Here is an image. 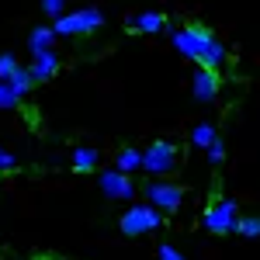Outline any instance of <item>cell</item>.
Segmentation results:
<instances>
[{
  "label": "cell",
  "mask_w": 260,
  "mask_h": 260,
  "mask_svg": "<svg viewBox=\"0 0 260 260\" xmlns=\"http://www.w3.org/2000/svg\"><path fill=\"white\" fill-rule=\"evenodd\" d=\"M219 139V132H215V125H198L194 132H191V142L198 146V149H208L212 142Z\"/></svg>",
  "instance_id": "cell-15"
},
{
  "label": "cell",
  "mask_w": 260,
  "mask_h": 260,
  "mask_svg": "<svg viewBox=\"0 0 260 260\" xmlns=\"http://www.w3.org/2000/svg\"><path fill=\"white\" fill-rule=\"evenodd\" d=\"M115 170H121V174H136V170H142V153L139 149H121L118 156H115Z\"/></svg>",
  "instance_id": "cell-12"
},
{
  "label": "cell",
  "mask_w": 260,
  "mask_h": 260,
  "mask_svg": "<svg viewBox=\"0 0 260 260\" xmlns=\"http://www.w3.org/2000/svg\"><path fill=\"white\" fill-rule=\"evenodd\" d=\"M0 156H4V149H0Z\"/></svg>",
  "instance_id": "cell-22"
},
{
  "label": "cell",
  "mask_w": 260,
  "mask_h": 260,
  "mask_svg": "<svg viewBox=\"0 0 260 260\" xmlns=\"http://www.w3.org/2000/svg\"><path fill=\"white\" fill-rule=\"evenodd\" d=\"M14 70H18V59H14L11 52H4V56H0V80H11Z\"/></svg>",
  "instance_id": "cell-20"
},
{
  "label": "cell",
  "mask_w": 260,
  "mask_h": 260,
  "mask_svg": "<svg viewBox=\"0 0 260 260\" xmlns=\"http://www.w3.org/2000/svg\"><path fill=\"white\" fill-rule=\"evenodd\" d=\"M98 184H101V191H104L108 198H118V201L136 198V184H132L128 174H121V170H104L98 177Z\"/></svg>",
  "instance_id": "cell-7"
},
{
  "label": "cell",
  "mask_w": 260,
  "mask_h": 260,
  "mask_svg": "<svg viewBox=\"0 0 260 260\" xmlns=\"http://www.w3.org/2000/svg\"><path fill=\"white\" fill-rule=\"evenodd\" d=\"M174 49H177L180 56H187V59L201 62L205 70H219L222 62H225V45L222 39H215L208 28H201V24H184V28H174Z\"/></svg>",
  "instance_id": "cell-1"
},
{
  "label": "cell",
  "mask_w": 260,
  "mask_h": 260,
  "mask_svg": "<svg viewBox=\"0 0 260 260\" xmlns=\"http://www.w3.org/2000/svg\"><path fill=\"white\" fill-rule=\"evenodd\" d=\"M101 24H104L101 7H80V11H66L62 18H56L52 31L59 39H83V35H94Z\"/></svg>",
  "instance_id": "cell-2"
},
{
  "label": "cell",
  "mask_w": 260,
  "mask_h": 260,
  "mask_svg": "<svg viewBox=\"0 0 260 260\" xmlns=\"http://www.w3.org/2000/svg\"><path fill=\"white\" fill-rule=\"evenodd\" d=\"M121 233L125 236H142V233H156L163 225V212H156L153 205H132L125 215H121Z\"/></svg>",
  "instance_id": "cell-4"
},
{
  "label": "cell",
  "mask_w": 260,
  "mask_h": 260,
  "mask_svg": "<svg viewBox=\"0 0 260 260\" xmlns=\"http://www.w3.org/2000/svg\"><path fill=\"white\" fill-rule=\"evenodd\" d=\"M146 201L163 212V215H174L180 212V205H184V191H180L177 184H167V180H153L149 187H146Z\"/></svg>",
  "instance_id": "cell-5"
},
{
  "label": "cell",
  "mask_w": 260,
  "mask_h": 260,
  "mask_svg": "<svg viewBox=\"0 0 260 260\" xmlns=\"http://www.w3.org/2000/svg\"><path fill=\"white\" fill-rule=\"evenodd\" d=\"M18 104H21V98L11 90V83L0 80V111H11V108H18Z\"/></svg>",
  "instance_id": "cell-17"
},
{
  "label": "cell",
  "mask_w": 260,
  "mask_h": 260,
  "mask_svg": "<svg viewBox=\"0 0 260 260\" xmlns=\"http://www.w3.org/2000/svg\"><path fill=\"white\" fill-rule=\"evenodd\" d=\"M236 222H240V205L233 198H222V201H215V205H208V212L201 215L205 233H215V236L236 233Z\"/></svg>",
  "instance_id": "cell-3"
},
{
  "label": "cell",
  "mask_w": 260,
  "mask_h": 260,
  "mask_svg": "<svg viewBox=\"0 0 260 260\" xmlns=\"http://www.w3.org/2000/svg\"><path fill=\"white\" fill-rule=\"evenodd\" d=\"M174 163H177V149H174V142H153L149 149H142V170L146 174H156V177H163V174H170L174 170Z\"/></svg>",
  "instance_id": "cell-6"
},
{
  "label": "cell",
  "mask_w": 260,
  "mask_h": 260,
  "mask_svg": "<svg viewBox=\"0 0 260 260\" xmlns=\"http://www.w3.org/2000/svg\"><path fill=\"white\" fill-rule=\"evenodd\" d=\"M191 90H194V101L198 104H212L215 94H219V77H215V70H194V80H191Z\"/></svg>",
  "instance_id": "cell-9"
},
{
  "label": "cell",
  "mask_w": 260,
  "mask_h": 260,
  "mask_svg": "<svg viewBox=\"0 0 260 260\" xmlns=\"http://www.w3.org/2000/svg\"><path fill=\"white\" fill-rule=\"evenodd\" d=\"M70 163H73V170H94V167H98V149H90V146H77L73 156H70Z\"/></svg>",
  "instance_id": "cell-13"
},
{
  "label": "cell",
  "mask_w": 260,
  "mask_h": 260,
  "mask_svg": "<svg viewBox=\"0 0 260 260\" xmlns=\"http://www.w3.org/2000/svg\"><path fill=\"white\" fill-rule=\"evenodd\" d=\"M236 233H240V236H246V240H260V215H246V219L240 215Z\"/></svg>",
  "instance_id": "cell-16"
},
{
  "label": "cell",
  "mask_w": 260,
  "mask_h": 260,
  "mask_svg": "<svg viewBox=\"0 0 260 260\" xmlns=\"http://www.w3.org/2000/svg\"><path fill=\"white\" fill-rule=\"evenodd\" d=\"M125 28L128 31H142V35H156L163 28H170V21L163 11H142V14H128L125 18Z\"/></svg>",
  "instance_id": "cell-8"
},
{
  "label": "cell",
  "mask_w": 260,
  "mask_h": 260,
  "mask_svg": "<svg viewBox=\"0 0 260 260\" xmlns=\"http://www.w3.org/2000/svg\"><path fill=\"white\" fill-rule=\"evenodd\" d=\"M56 70H59V56H56V49H49V52H35V56H31V66H28L31 80H52Z\"/></svg>",
  "instance_id": "cell-10"
},
{
  "label": "cell",
  "mask_w": 260,
  "mask_h": 260,
  "mask_svg": "<svg viewBox=\"0 0 260 260\" xmlns=\"http://www.w3.org/2000/svg\"><path fill=\"white\" fill-rule=\"evenodd\" d=\"M160 260H184V253H180L177 246H170V243H163V246H160Z\"/></svg>",
  "instance_id": "cell-21"
},
{
  "label": "cell",
  "mask_w": 260,
  "mask_h": 260,
  "mask_svg": "<svg viewBox=\"0 0 260 260\" xmlns=\"http://www.w3.org/2000/svg\"><path fill=\"white\" fill-rule=\"evenodd\" d=\"M42 14H45V18H62V14H66V0H42Z\"/></svg>",
  "instance_id": "cell-18"
},
{
  "label": "cell",
  "mask_w": 260,
  "mask_h": 260,
  "mask_svg": "<svg viewBox=\"0 0 260 260\" xmlns=\"http://www.w3.org/2000/svg\"><path fill=\"white\" fill-rule=\"evenodd\" d=\"M49 49H56V31H52V24L31 28V35H28V52L35 56V52H49Z\"/></svg>",
  "instance_id": "cell-11"
},
{
  "label": "cell",
  "mask_w": 260,
  "mask_h": 260,
  "mask_svg": "<svg viewBox=\"0 0 260 260\" xmlns=\"http://www.w3.org/2000/svg\"><path fill=\"white\" fill-rule=\"evenodd\" d=\"M11 90H14V94H18V98H28V90H31V73H28V70H24V66H18V70H14V73H11Z\"/></svg>",
  "instance_id": "cell-14"
},
{
  "label": "cell",
  "mask_w": 260,
  "mask_h": 260,
  "mask_svg": "<svg viewBox=\"0 0 260 260\" xmlns=\"http://www.w3.org/2000/svg\"><path fill=\"white\" fill-rule=\"evenodd\" d=\"M205 153H208V163H212V167H219V163L225 160V142H222V136H219L215 142H212V146H208Z\"/></svg>",
  "instance_id": "cell-19"
}]
</instances>
